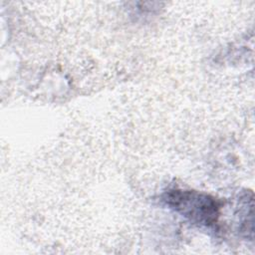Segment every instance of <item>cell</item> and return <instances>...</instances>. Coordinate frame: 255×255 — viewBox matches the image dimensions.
Here are the masks:
<instances>
[{
	"mask_svg": "<svg viewBox=\"0 0 255 255\" xmlns=\"http://www.w3.org/2000/svg\"><path fill=\"white\" fill-rule=\"evenodd\" d=\"M167 205L191 222L210 226L219 215L218 202L205 193L193 190H170L164 198Z\"/></svg>",
	"mask_w": 255,
	"mask_h": 255,
	"instance_id": "obj_1",
	"label": "cell"
}]
</instances>
